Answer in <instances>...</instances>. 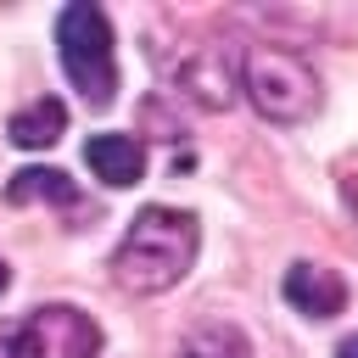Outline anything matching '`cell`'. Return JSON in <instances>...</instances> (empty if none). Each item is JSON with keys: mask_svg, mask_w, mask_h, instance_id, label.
I'll use <instances>...</instances> for the list:
<instances>
[{"mask_svg": "<svg viewBox=\"0 0 358 358\" xmlns=\"http://www.w3.org/2000/svg\"><path fill=\"white\" fill-rule=\"evenodd\" d=\"M179 84H185V95H190L196 106L224 112V106L235 101V90H241V56L224 50V45H201V50L185 62Z\"/></svg>", "mask_w": 358, "mask_h": 358, "instance_id": "obj_5", "label": "cell"}, {"mask_svg": "<svg viewBox=\"0 0 358 358\" xmlns=\"http://www.w3.org/2000/svg\"><path fill=\"white\" fill-rule=\"evenodd\" d=\"M84 168L112 190H129V185L145 179V145L134 134H90L84 140Z\"/></svg>", "mask_w": 358, "mask_h": 358, "instance_id": "obj_7", "label": "cell"}, {"mask_svg": "<svg viewBox=\"0 0 358 358\" xmlns=\"http://www.w3.org/2000/svg\"><path fill=\"white\" fill-rule=\"evenodd\" d=\"M62 134H67V106H62L56 95H39L34 106L11 112V123H6V140L22 145V151H45V145H56Z\"/></svg>", "mask_w": 358, "mask_h": 358, "instance_id": "obj_8", "label": "cell"}, {"mask_svg": "<svg viewBox=\"0 0 358 358\" xmlns=\"http://www.w3.org/2000/svg\"><path fill=\"white\" fill-rule=\"evenodd\" d=\"M347 207H352V218H358V179L347 185Z\"/></svg>", "mask_w": 358, "mask_h": 358, "instance_id": "obj_13", "label": "cell"}, {"mask_svg": "<svg viewBox=\"0 0 358 358\" xmlns=\"http://www.w3.org/2000/svg\"><path fill=\"white\" fill-rule=\"evenodd\" d=\"M241 90L268 123H308L319 112V73L280 45H257L241 56Z\"/></svg>", "mask_w": 358, "mask_h": 358, "instance_id": "obj_3", "label": "cell"}, {"mask_svg": "<svg viewBox=\"0 0 358 358\" xmlns=\"http://www.w3.org/2000/svg\"><path fill=\"white\" fill-rule=\"evenodd\" d=\"M6 201H11V207H28V201L78 207V190H73V179H67V173H56V168H22V173H11V179H6Z\"/></svg>", "mask_w": 358, "mask_h": 358, "instance_id": "obj_9", "label": "cell"}, {"mask_svg": "<svg viewBox=\"0 0 358 358\" xmlns=\"http://www.w3.org/2000/svg\"><path fill=\"white\" fill-rule=\"evenodd\" d=\"M6 285H11V268H6V257H0V296H6Z\"/></svg>", "mask_w": 358, "mask_h": 358, "instance_id": "obj_14", "label": "cell"}, {"mask_svg": "<svg viewBox=\"0 0 358 358\" xmlns=\"http://www.w3.org/2000/svg\"><path fill=\"white\" fill-rule=\"evenodd\" d=\"M173 358H252V347L235 324H196V330H185Z\"/></svg>", "mask_w": 358, "mask_h": 358, "instance_id": "obj_10", "label": "cell"}, {"mask_svg": "<svg viewBox=\"0 0 358 358\" xmlns=\"http://www.w3.org/2000/svg\"><path fill=\"white\" fill-rule=\"evenodd\" d=\"M285 302L308 319H336L347 308V280L324 263H291L285 268Z\"/></svg>", "mask_w": 358, "mask_h": 358, "instance_id": "obj_6", "label": "cell"}, {"mask_svg": "<svg viewBox=\"0 0 358 358\" xmlns=\"http://www.w3.org/2000/svg\"><path fill=\"white\" fill-rule=\"evenodd\" d=\"M56 56L73 78V90L90 106H112L117 95V50H112V22L95 0H73L56 17Z\"/></svg>", "mask_w": 358, "mask_h": 358, "instance_id": "obj_2", "label": "cell"}, {"mask_svg": "<svg viewBox=\"0 0 358 358\" xmlns=\"http://www.w3.org/2000/svg\"><path fill=\"white\" fill-rule=\"evenodd\" d=\"M201 252V224L185 207H140L134 224L123 229L112 252V280L129 296H157L173 291Z\"/></svg>", "mask_w": 358, "mask_h": 358, "instance_id": "obj_1", "label": "cell"}, {"mask_svg": "<svg viewBox=\"0 0 358 358\" xmlns=\"http://www.w3.org/2000/svg\"><path fill=\"white\" fill-rule=\"evenodd\" d=\"M336 358H358V336H347V341L336 347Z\"/></svg>", "mask_w": 358, "mask_h": 358, "instance_id": "obj_12", "label": "cell"}, {"mask_svg": "<svg viewBox=\"0 0 358 358\" xmlns=\"http://www.w3.org/2000/svg\"><path fill=\"white\" fill-rule=\"evenodd\" d=\"M22 336L34 347V358H95L101 352V324L73 308V302H45L22 319Z\"/></svg>", "mask_w": 358, "mask_h": 358, "instance_id": "obj_4", "label": "cell"}, {"mask_svg": "<svg viewBox=\"0 0 358 358\" xmlns=\"http://www.w3.org/2000/svg\"><path fill=\"white\" fill-rule=\"evenodd\" d=\"M0 358H34L28 336H0Z\"/></svg>", "mask_w": 358, "mask_h": 358, "instance_id": "obj_11", "label": "cell"}]
</instances>
